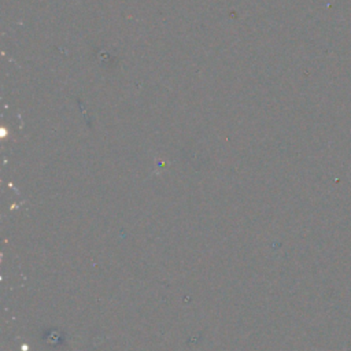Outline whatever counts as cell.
I'll return each mask as SVG.
<instances>
[]
</instances>
